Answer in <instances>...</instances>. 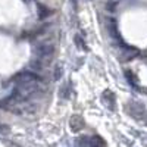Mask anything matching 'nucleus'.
I'll list each match as a JSON object with an SVG mask.
<instances>
[{
  "label": "nucleus",
  "mask_w": 147,
  "mask_h": 147,
  "mask_svg": "<svg viewBox=\"0 0 147 147\" xmlns=\"http://www.w3.org/2000/svg\"><path fill=\"white\" fill-rule=\"evenodd\" d=\"M128 107H131V116H134V118H138V115H146V109L140 105V103H129V106Z\"/></svg>",
  "instance_id": "1"
},
{
  "label": "nucleus",
  "mask_w": 147,
  "mask_h": 147,
  "mask_svg": "<svg viewBox=\"0 0 147 147\" xmlns=\"http://www.w3.org/2000/svg\"><path fill=\"white\" fill-rule=\"evenodd\" d=\"M78 144L82 146H105V141L99 140V137H82L81 141H78Z\"/></svg>",
  "instance_id": "2"
},
{
  "label": "nucleus",
  "mask_w": 147,
  "mask_h": 147,
  "mask_svg": "<svg viewBox=\"0 0 147 147\" xmlns=\"http://www.w3.org/2000/svg\"><path fill=\"white\" fill-rule=\"evenodd\" d=\"M84 127V121H82V118L81 116H74L72 119H71V128L74 129V131H78V129H81Z\"/></svg>",
  "instance_id": "3"
}]
</instances>
